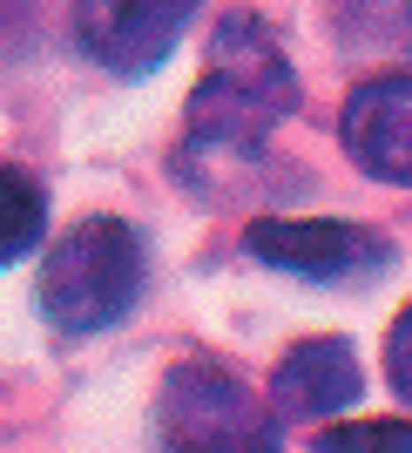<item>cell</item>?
Listing matches in <instances>:
<instances>
[{
    "label": "cell",
    "instance_id": "obj_10",
    "mask_svg": "<svg viewBox=\"0 0 412 453\" xmlns=\"http://www.w3.org/2000/svg\"><path fill=\"white\" fill-rule=\"evenodd\" d=\"M385 379H393V393L412 406V304L399 311L393 339H385Z\"/></svg>",
    "mask_w": 412,
    "mask_h": 453
},
{
    "label": "cell",
    "instance_id": "obj_1",
    "mask_svg": "<svg viewBox=\"0 0 412 453\" xmlns=\"http://www.w3.org/2000/svg\"><path fill=\"white\" fill-rule=\"evenodd\" d=\"M291 109H298V75H291L271 20L250 7L224 14L210 35V68L189 95V142L250 156Z\"/></svg>",
    "mask_w": 412,
    "mask_h": 453
},
{
    "label": "cell",
    "instance_id": "obj_8",
    "mask_svg": "<svg viewBox=\"0 0 412 453\" xmlns=\"http://www.w3.org/2000/svg\"><path fill=\"white\" fill-rule=\"evenodd\" d=\"M48 230V203H41V183L27 170H7L0 163V265H14L41 244Z\"/></svg>",
    "mask_w": 412,
    "mask_h": 453
},
{
    "label": "cell",
    "instance_id": "obj_11",
    "mask_svg": "<svg viewBox=\"0 0 412 453\" xmlns=\"http://www.w3.org/2000/svg\"><path fill=\"white\" fill-rule=\"evenodd\" d=\"M365 35H385L399 48H412V0H385V14H365Z\"/></svg>",
    "mask_w": 412,
    "mask_h": 453
},
{
    "label": "cell",
    "instance_id": "obj_9",
    "mask_svg": "<svg viewBox=\"0 0 412 453\" xmlns=\"http://www.w3.org/2000/svg\"><path fill=\"white\" fill-rule=\"evenodd\" d=\"M318 447L324 453H338V447H412V419H393V426H332V434H318Z\"/></svg>",
    "mask_w": 412,
    "mask_h": 453
},
{
    "label": "cell",
    "instance_id": "obj_6",
    "mask_svg": "<svg viewBox=\"0 0 412 453\" xmlns=\"http://www.w3.org/2000/svg\"><path fill=\"white\" fill-rule=\"evenodd\" d=\"M338 135H345V156H352L365 176L412 189V75L406 68L358 81V88L345 95Z\"/></svg>",
    "mask_w": 412,
    "mask_h": 453
},
{
    "label": "cell",
    "instance_id": "obj_7",
    "mask_svg": "<svg viewBox=\"0 0 412 453\" xmlns=\"http://www.w3.org/2000/svg\"><path fill=\"white\" fill-rule=\"evenodd\" d=\"M365 372H358V345L352 339H304L284 352L278 379H271V406L284 419H332L345 406H358Z\"/></svg>",
    "mask_w": 412,
    "mask_h": 453
},
{
    "label": "cell",
    "instance_id": "obj_2",
    "mask_svg": "<svg viewBox=\"0 0 412 453\" xmlns=\"http://www.w3.org/2000/svg\"><path fill=\"white\" fill-rule=\"evenodd\" d=\"M142 298V237L122 217H81L41 265V311L61 332H109Z\"/></svg>",
    "mask_w": 412,
    "mask_h": 453
},
{
    "label": "cell",
    "instance_id": "obj_4",
    "mask_svg": "<svg viewBox=\"0 0 412 453\" xmlns=\"http://www.w3.org/2000/svg\"><path fill=\"white\" fill-rule=\"evenodd\" d=\"M244 250L257 265L311 284H358L393 265V244L365 224H345V217H257L244 230Z\"/></svg>",
    "mask_w": 412,
    "mask_h": 453
},
{
    "label": "cell",
    "instance_id": "obj_5",
    "mask_svg": "<svg viewBox=\"0 0 412 453\" xmlns=\"http://www.w3.org/2000/svg\"><path fill=\"white\" fill-rule=\"evenodd\" d=\"M203 0H75V35L109 75H156Z\"/></svg>",
    "mask_w": 412,
    "mask_h": 453
},
{
    "label": "cell",
    "instance_id": "obj_3",
    "mask_svg": "<svg viewBox=\"0 0 412 453\" xmlns=\"http://www.w3.org/2000/svg\"><path fill=\"white\" fill-rule=\"evenodd\" d=\"M156 434L169 447L250 453V447H278V419H263L257 393L224 359H183V365H169V379H163Z\"/></svg>",
    "mask_w": 412,
    "mask_h": 453
}]
</instances>
